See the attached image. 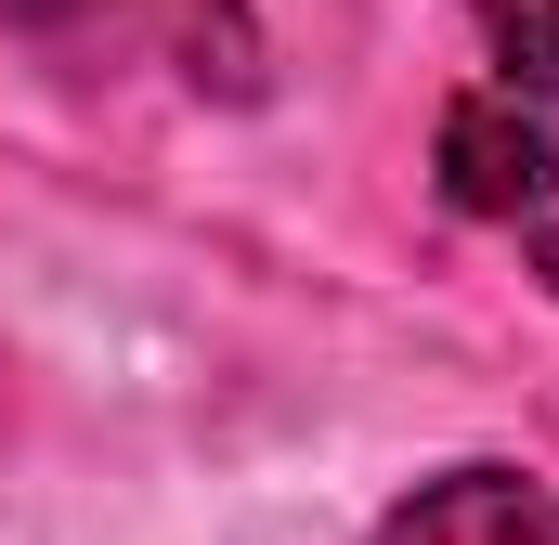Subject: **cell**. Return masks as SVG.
<instances>
[{"label":"cell","instance_id":"1","mask_svg":"<svg viewBox=\"0 0 559 545\" xmlns=\"http://www.w3.org/2000/svg\"><path fill=\"white\" fill-rule=\"evenodd\" d=\"M429 169H442V195L468 221H534V208H559V143H547V118L521 92H455Z\"/></svg>","mask_w":559,"mask_h":545},{"label":"cell","instance_id":"2","mask_svg":"<svg viewBox=\"0 0 559 545\" xmlns=\"http://www.w3.org/2000/svg\"><path fill=\"white\" fill-rule=\"evenodd\" d=\"M378 545H559V494L521 468H442L378 520Z\"/></svg>","mask_w":559,"mask_h":545},{"label":"cell","instance_id":"3","mask_svg":"<svg viewBox=\"0 0 559 545\" xmlns=\"http://www.w3.org/2000/svg\"><path fill=\"white\" fill-rule=\"evenodd\" d=\"M481 52H495V92L559 105V0H481Z\"/></svg>","mask_w":559,"mask_h":545},{"label":"cell","instance_id":"4","mask_svg":"<svg viewBox=\"0 0 559 545\" xmlns=\"http://www.w3.org/2000/svg\"><path fill=\"white\" fill-rule=\"evenodd\" d=\"M534 221H547V208H534ZM547 286H559V221H547Z\"/></svg>","mask_w":559,"mask_h":545}]
</instances>
